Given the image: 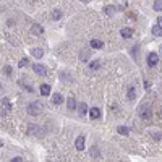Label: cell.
Masks as SVG:
<instances>
[{
  "instance_id": "6da1fadb",
  "label": "cell",
  "mask_w": 162,
  "mask_h": 162,
  "mask_svg": "<svg viewBox=\"0 0 162 162\" xmlns=\"http://www.w3.org/2000/svg\"><path fill=\"white\" fill-rule=\"evenodd\" d=\"M42 112V106L39 102H31L29 106H28V113L29 115H39Z\"/></svg>"
},
{
  "instance_id": "7a4b0ae2",
  "label": "cell",
  "mask_w": 162,
  "mask_h": 162,
  "mask_svg": "<svg viewBox=\"0 0 162 162\" xmlns=\"http://www.w3.org/2000/svg\"><path fill=\"white\" fill-rule=\"evenodd\" d=\"M138 113H140V117L143 118V120H149L151 115H152L149 106H141L140 109H138Z\"/></svg>"
},
{
  "instance_id": "3957f363",
  "label": "cell",
  "mask_w": 162,
  "mask_h": 162,
  "mask_svg": "<svg viewBox=\"0 0 162 162\" xmlns=\"http://www.w3.org/2000/svg\"><path fill=\"white\" fill-rule=\"evenodd\" d=\"M157 62H159V55L154 54V52H151V54L147 55V65H149V66H156Z\"/></svg>"
},
{
  "instance_id": "277c9868",
  "label": "cell",
  "mask_w": 162,
  "mask_h": 162,
  "mask_svg": "<svg viewBox=\"0 0 162 162\" xmlns=\"http://www.w3.org/2000/svg\"><path fill=\"white\" fill-rule=\"evenodd\" d=\"M75 146H76V149H78V151H83L84 149V136H78V138H76Z\"/></svg>"
},
{
  "instance_id": "5b68a950",
  "label": "cell",
  "mask_w": 162,
  "mask_h": 162,
  "mask_svg": "<svg viewBox=\"0 0 162 162\" xmlns=\"http://www.w3.org/2000/svg\"><path fill=\"white\" fill-rule=\"evenodd\" d=\"M10 109H12V106H10V102H8V99L3 97V99H2V113L10 112Z\"/></svg>"
},
{
  "instance_id": "8992f818",
  "label": "cell",
  "mask_w": 162,
  "mask_h": 162,
  "mask_svg": "<svg viewBox=\"0 0 162 162\" xmlns=\"http://www.w3.org/2000/svg\"><path fill=\"white\" fill-rule=\"evenodd\" d=\"M89 115H91L93 120H97V118H101V110H99L97 107H93L91 110H89Z\"/></svg>"
},
{
  "instance_id": "52a82bcc",
  "label": "cell",
  "mask_w": 162,
  "mask_h": 162,
  "mask_svg": "<svg viewBox=\"0 0 162 162\" xmlns=\"http://www.w3.org/2000/svg\"><path fill=\"white\" fill-rule=\"evenodd\" d=\"M32 70H34L39 76H44V75H46V68H44L42 65H39V63H36L34 66H32Z\"/></svg>"
},
{
  "instance_id": "ba28073f",
  "label": "cell",
  "mask_w": 162,
  "mask_h": 162,
  "mask_svg": "<svg viewBox=\"0 0 162 162\" xmlns=\"http://www.w3.org/2000/svg\"><path fill=\"white\" fill-rule=\"evenodd\" d=\"M31 55H34L36 59H41V57L44 55V50H42V49H39V47H34V49L31 50Z\"/></svg>"
},
{
  "instance_id": "9c48e42d",
  "label": "cell",
  "mask_w": 162,
  "mask_h": 162,
  "mask_svg": "<svg viewBox=\"0 0 162 162\" xmlns=\"http://www.w3.org/2000/svg\"><path fill=\"white\" fill-rule=\"evenodd\" d=\"M117 10H118V7H112V5H109V7L104 8V12H106V15H107V16H112Z\"/></svg>"
},
{
  "instance_id": "30bf717a",
  "label": "cell",
  "mask_w": 162,
  "mask_h": 162,
  "mask_svg": "<svg viewBox=\"0 0 162 162\" xmlns=\"http://www.w3.org/2000/svg\"><path fill=\"white\" fill-rule=\"evenodd\" d=\"M133 36V29L131 28H123L122 29V37H125V39H128V37Z\"/></svg>"
},
{
  "instance_id": "8fae6325",
  "label": "cell",
  "mask_w": 162,
  "mask_h": 162,
  "mask_svg": "<svg viewBox=\"0 0 162 162\" xmlns=\"http://www.w3.org/2000/svg\"><path fill=\"white\" fill-rule=\"evenodd\" d=\"M91 47H93V49H102V47H104V42L99 41V39H93V41H91Z\"/></svg>"
},
{
  "instance_id": "7c38bea8",
  "label": "cell",
  "mask_w": 162,
  "mask_h": 162,
  "mask_svg": "<svg viewBox=\"0 0 162 162\" xmlns=\"http://www.w3.org/2000/svg\"><path fill=\"white\" fill-rule=\"evenodd\" d=\"M41 94H42V96H49V94H50V86H49V84H42V86H41Z\"/></svg>"
},
{
  "instance_id": "4fadbf2b",
  "label": "cell",
  "mask_w": 162,
  "mask_h": 162,
  "mask_svg": "<svg viewBox=\"0 0 162 162\" xmlns=\"http://www.w3.org/2000/svg\"><path fill=\"white\" fill-rule=\"evenodd\" d=\"M52 102H54L55 106H59V104L63 102V97H62V94H54V97H52Z\"/></svg>"
},
{
  "instance_id": "5bb4252c",
  "label": "cell",
  "mask_w": 162,
  "mask_h": 162,
  "mask_svg": "<svg viewBox=\"0 0 162 162\" xmlns=\"http://www.w3.org/2000/svg\"><path fill=\"white\" fill-rule=\"evenodd\" d=\"M32 32H34L36 36H41L42 32H44V29H42V26H39V25H32Z\"/></svg>"
},
{
  "instance_id": "9a60e30c",
  "label": "cell",
  "mask_w": 162,
  "mask_h": 162,
  "mask_svg": "<svg viewBox=\"0 0 162 162\" xmlns=\"http://www.w3.org/2000/svg\"><path fill=\"white\" fill-rule=\"evenodd\" d=\"M66 106H68L70 110H75V109H76V101H75L73 97H68V101H66Z\"/></svg>"
},
{
  "instance_id": "2e32d148",
  "label": "cell",
  "mask_w": 162,
  "mask_h": 162,
  "mask_svg": "<svg viewBox=\"0 0 162 162\" xmlns=\"http://www.w3.org/2000/svg\"><path fill=\"white\" fill-rule=\"evenodd\" d=\"M152 34H154V36H159V37H162V26L156 25L154 28H152Z\"/></svg>"
},
{
  "instance_id": "e0dca14e",
  "label": "cell",
  "mask_w": 162,
  "mask_h": 162,
  "mask_svg": "<svg viewBox=\"0 0 162 162\" xmlns=\"http://www.w3.org/2000/svg\"><path fill=\"white\" fill-rule=\"evenodd\" d=\"M78 112H79V115H81V117L86 115V112H88V106H86V104H81V106H78Z\"/></svg>"
},
{
  "instance_id": "ac0fdd59",
  "label": "cell",
  "mask_w": 162,
  "mask_h": 162,
  "mask_svg": "<svg viewBox=\"0 0 162 162\" xmlns=\"http://www.w3.org/2000/svg\"><path fill=\"white\" fill-rule=\"evenodd\" d=\"M117 131L120 133V135H123V136L130 135V128H127V127H118V128H117Z\"/></svg>"
},
{
  "instance_id": "d6986e66",
  "label": "cell",
  "mask_w": 162,
  "mask_h": 162,
  "mask_svg": "<svg viewBox=\"0 0 162 162\" xmlns=\"http://www.w3.org/2000/svg\"><path fill=\"white\" fill-rule=\"evenodd\" d=\"M135 97H136V91H135V88H130V89H128V99H130V101H133Z\"/></svg>"
},
{
  "instance_id": "ffe728a7",
  "label": "cell",
  "mask_w": 162,
  "mask_h": 162,
  "mask_svg": "<svg viewBox=\"0 0 162 162\" xmlns=\"http://www.w3.org/2000/svg\"><path fill=\"white\" fill-rule=\"evenodd\" d=\"M88 59H89V52H88V50H83V52L79 54V60L84 62V60H88Z\"/></svg>"
},
{
  "instance_id": "44dd1931",
  "label": "cell",
  "mask_w": 162,
  "mask_h": 162,
  "mask_svg": "<svg viewBox=\"0 0 162 162\" xmlns=\"http://www.w3.org/2000/svg\"><path fill=\"white\" fill-rule=\"evenodd\" d=\"M154 10L156 12H162V0H156L154 2Z\"/></svg>"
},
{
  "instance_id": "7402d4cb",
  "label": "cell",
  "mask_w": 162,
  "mask_h": 162,
  "mask_svg": "<svg viewBox=\"0 0 162 162\" xmlns=\"http://www.w3.org/2000/svg\"><path fill=\"white\" fill-rule=\"evenodd\" d=\"M60 18H62V12L54 10V13H52V20H60Z\"/></svg>"
},
{
  "instance_id": "603a6c76",
  "label": "cell",
  "mask_w": 162,
  "mask_h": 162,
  "mask_svg": "<svg viewBox=\"0 0 162 162\" xmlns=\"http://www.w3.org/2000/svg\"><path fill=\"white\" fill-rule=\"evenodd\" d=\"M99 66H101V63H99V62L96 60V62H93V63H91V65H89V68H91V70H97V68H99Z\"/></svg>"
},
{
  "instance_id": "cb8c5ba5",
  "label": "cell",
  "mask_w": 162,
  "mask_h": 162,
  "mask_svg": "<svg viewBox=\"0 0 162 162\" xmlns=\"http://www.w3.org/2000/svg\"><path fill=\"white\" fill-rule=\"evenodd\" d=\"M91 156H96V157H97V159H101V154H99L97 147H93V149H91Z\"/></svg>"
},
{
  "instance_id": "d4e9b609",
  "label": "cell",
  "mask_w": 162,
  "mask_h": 162,
  "mask_svg": "<svg viewBox=\"0 0 162 162\" xmlns=\"http://www.w3.org/2000/svg\"><path fill=\"white\" fill-rule=\"evenodd\" d=\"M28 63H29V62H28V59H23V60H20V63H18V66H20V68H23V66H26Z\"/></svg>"
},
{
  "instance_id": "484cf974",
  "label": "cell",
  "mask_w": 162,
  "mask_h": 162,
  "mask_svg": "<svg viewBox=\"0 0 162 162\" xmlns=\"http://www.w3.org/2000/svg\"><path fill=\"white\" fill-rule=\"evenodd\" d=\"M154 138H156V140H160V138H162V133H160V131H159V133H156Z\"/></svg>"
},
{
  "instance_id": "4316f807",
  "label": "cell",
  "mask_w": 162,
  "mask_h": 162,
  "mask_svg": "<svg viewBox=\"0 0 162 162\" xmlns=\"http://www.w3.org/2000/svg\"><path fill=\"white\" fill-rule=\"evenodd\" d=\"M5 71H7V75H10L12 73V68H10V66H5Z\"/></svg>"
},
{
  "instance_id": "83f0119b",
  "label": "cell",
  "mask_w": 162,
  "mask_h": 162,
  "mask_svg": "<svg viewBox=\"0 0 162 162\" xmlns=\"http://www.w3.org/2000/svg\"><path fill=\"white\" fill-rule=\"evenodd\" d=\"M12 160H13V162H21L23 159H21V157H15V159H12Z\"/></svg>"
},
{
  "instance_id": "f1b7e54d",
  "label": "cell",
  "mask_w": 162,
  "mask_h": 162,
  "mask_svg": "<svg viewBox=\"0 0 162 162\" xmlns=\"http://www.w3.org/2000/svg\"><path fill=\"white\" fill-rule=\"evenodd\" d=\"M157 25H159V26H162V16L159 18V20H157Z\"/></svg>"
},
{
  "instance_id": "f546056e",
  "label": "cell",
  "mask_w": 162,
  "mask_h": 162,
  "mask_svg": "<svg viewBox=\"0 0 162 162\" xmlns=\"http://www.w3.org/2000/svg\"><path fill=\"white\" fill-rule=\"evenodd\" d=\"M79 2H83V3H89V0H79Z\"/></svg>"
},
{
  "instance_id": "4dcf8cb0",
  "label": "cell",
  "mask_w": 162,
  "mask_h": 162,
  "mask_svg": "<svg viewBox=\"0 0 162 162\" xmlns=\"http://www.w3.org/2000/svg\"><path fill=\"white\" fill-rule=\"evenodd\" d=\"M159 54H160V55H162V46H160V47H159Z\"/></svg>"
}]
</instances>
